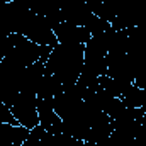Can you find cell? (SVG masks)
Segmentation results:
<instances>
[{
	"instance_id": "obj_4",
	"label": "cell",
	"mask_w": 146,
	"mask_h": 146,
	"mask_svg": "<svg viewBox=\"0 0 146 146\" xmlns=\"http://www.w3.org/2000/svg\"><path fill=\"white\" fill-rule=\"evenodd\" d=\"M146 24V0H124L119 14L112 21L114 29H131Z\"/></svg>"
},
{
	"instance_id": "obj_6",
	"label": "cell",
	"mask_w": 146,
	"mask_h": 146,
	"mask_svg": "<svg viewBox=\"0 0 146 146\" xmlns=\"http://www.w3.org/2000/svg\"><path fill=\"white\" fill-rule=\"evenodd\" d=\"M60 10H61L63 22H68L73 26L87 27V24L94 17V12L90 10L85 0H61Z\"/></svg>"
},
{
	"instance_id": "obj_5",
	"label": "cell",
	"mask_w": 146,
	"mask_h": 146,
	"mask_svg": "<svg viewBox=\"0 0 146 146\" xmlns=\"http://www.w3.org/2000/svg\"><path fill=\"white\" fill-rule=\"evenodd\" d=\"M10 112L14 114L15 121L27 127V129H34L39 126V114H37V100L34 94H26L21 92L19 97L15 99V102L10 106Z\"/></svg>"
},
{
	"instance_id": "obj_2",
	"label": "cell",
	"mask_w": 146,
	"mask_h": 146,
	"mask_svg": "<svg viewBox=\"0 0 146 146\" xmlns=\"http://www.w3.org/2000/svg\"><path fill=\"white\" fill-rule=\"evenodd\" d=\"M51 51H53V48L39 46L22 34H9L7 51H5L3 60L12 65L21 66V68H27L39 60L46 61Z\"/></svg>"
},
{
	"instance_id": "obj_3",
	"label": "cell",
	"mask_w": 146,
	"mask_h": 146,
	"mask_svg": "<svg viewBox=\"0 0 146 146\" xmlns=\"http://www.w3.org/2000/svg\"><path fill=\"white\" fill-rule=\"evenodd\" d=\"M22 36H26L27 39H31L33 42H36L39 46H49L54 48L58 44V37L54 34V31L51 29V26L48 24V21L42 15H37L33 10L29 12V15L26 17L21 33Z\"/></svg>"
},
{
	"instance_id": "obj_9",
	"label": "cell",
	"mask_w": 146,
	"mask_h": 146,
	"mask_svg": "<svg viewBox=\"0 0 146 146\" xmlns=\"http://www.w3.org/2000/svg\"><path fill=\"white\" fill-rule=\"evenodd\" d=\"M134 139V133L126 129H112L110 136L99 143H85L83 146H131Z\"/></svg>"
},
{
	"instance_id": "obj_11",
	"label": "cell",
	"mask_w": 146,
	"mask_h": 146,
	"mask_svg": "<svg viewBox=\"0 0 146 146\" xmlns=\"http://www.w3.org/2000/svg\"><path fill=\"white\" fill-rule=\"evenodd\" d=\"M3 2H12V0H3Z\"/></svg>"
},
{
	"instance_id": "obj_8",
	"label": "cell",
	"mask_w": 146,
	"mask_h": 146,
	"mask_svg": "<svg viewBox=\"0 0 146 146\" xmlns=\"http://www.w3.org/2000/svg\"><path fill=\"white\" fill-rule=\"evenodd\" d=\"M31 129L21 124L0 122V146H22Z\"/></svg>"
},
{
	"instance_id": "obj_7",
	"label": "cell",
	"mask_w": 146,
	"mask_h": 146,
	"mask_svg": "<svg viewBox=\"0 0 146 146\" xmlns=\"http://www.w3.org/2000/svg\"><path fill=\"white\" fill-rule=\"evenodd\" d=\"M54 34L58 37V42H66V44H85L92 37L87 27L73 26L68 22H61L60 26H56Z\"/></svg>"
},
{
	"instance_id": "obj_10",
	"label": "cell",
	"mask_w": 146,
	"mask_h": 146,
	"mask_svg": "<svg viewBox=\"0 0 146 146\" xmlns=\"http://www.w3.org/2000/svg\"><path fill=\"white\" fill-rule=\"evenodd\" d=\"M0 122H9V124H19L14 117V114L10 112V107L5 106L2 100H0Z\"/></svg>"
},
{
	"instance_id": "obj_1",
	"label": "cell",
	"mask_w": 146,
	"mask_h": 146,
	"mask_svg": "<svg viewBox=\"0 0 146 146\" xmlns=\"http://www.w3.org/2000/svg\"><path fill=\"white\" fill-rule=\"evenodd\" d=\"M85 44H66L58 42L44 61L46 73L54 76L63 88L73 87L83 70Z\"/></svg>"
}]
</instances>
